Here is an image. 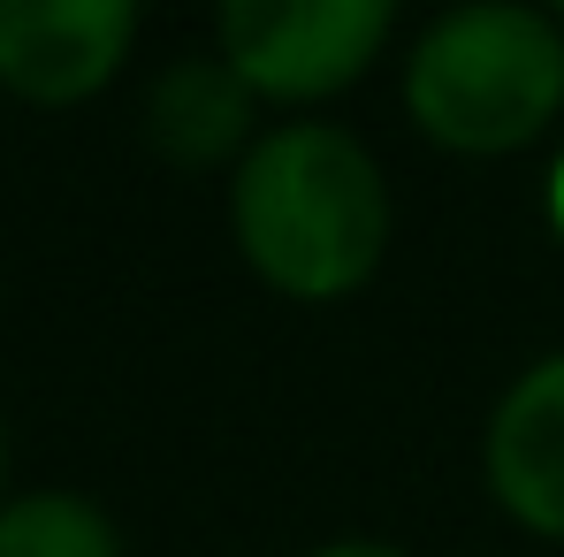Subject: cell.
<instances>
[{
	"label": "cell",
	"mask_w": 564,
	"mask_h": 557,
	"mask_svg": "<svg viewBox=\"0 0 564 557\" xmlns=\"http://www.w3.org/2000/svg\"><path fill=\"white\" fill-rule=\"evenodd\" d=\"M488 489L527 535L564 543V352L503 389L488 420Z\"/></svg>",
	"instance_id": "cell-5"
},
{
	"label": "cell",
	"mask_w": 564,
	"mask_h": 557,
	"mask_svg": "<svg viewBox=\"0 0 564 557\" xmlns=\"http://www.w3.org/2000/svg\"><path fill=\"white\" fill-rule=\"evenodd\" d=\"M550 8H557V15H564V0H550Z\"/></svg>",
	"instance_id": "cell-11"
},
{
	"label": "cell",
	"mask_w": 564,
	"mask_h": 557,
	"mask_svg": "<svg viewBox=\"0 0 564 557\" xmlns=\"http://www.w3.org/2000/svg\"><path fill=\"white\" fill-rule=\"evenodd\" d=\"M0 557H122V535L77 489H23L0 504Z\"/></svg>",
	"instance_id": "cell-7"
},
{
	"label": "cell",
	"mask_w": 564,
	"mask_h": 557,
	"mask_svg": "<svg viewBox=\"0 0 564 557\" xmlns=\"http://www.w3.org/2000/svg\"><path fill=\"white\" fill-rule=\"evenodd\" d=\"M252 85L221 62V54H191L169 62L145 93V146L169 161V169H214L245 146L252 130Z\"/></svg>",
	"instance_id": "cell-6"
},
{
	"label": "cell",
	"mask_w": 564,
	"mask_h": 557,
	"mask_svg": "<svg viewBox=\"0 0 564 557\" xmlns=\"http://www.w3.org/2000/svg\"><path fill=\"white\" fill-rule=\"evenodd\" d=\"M397 0H221V62L260 99H328L367 77Z\"/></svg>",
	"instance_id": "cell-3"
},
{
	"label": "cell",
	"mask_w": 564,
	"mask_h": 557,
	"mask_svg": "<svg viewBox=\"0 0 564 557\" xmlns=\"http://www.w3.org/2000/svg\"><path fill=\"white\" fill-rule=\"evenodd\" d=\"M404 107L451 153H519L564 107V31L527 0H458L420 31Z\"/></svg>",
	"instance_id": "cell-2"
},
{
	"label": "cell",
	"mask_w": 564,
	"mask_h": 557,
	"mask_svg": "<svg viewBox=\"0 0 564 557\" xmlns=\"http://www.w3.org/2000/svg\"><path fill=\"white\" fill-rule=\"evenodd\" d=\"M0 481H8V428H0ZM0 504H8V496H0Z\"/></svg>",
	"instance_id": "cell-10"
},
{
	"label": "cell",
	"mask_w": 564,
	"mask_h": 557,
	"mask_svg": "<svg viewBox=\"0 0 564 557\" xmlns=\"http://www.w3.org/2000/svg\"><path fill=\"white\" fill-rule=\"evenodd\" d=\"M138 0H0V85L31 107H77L115 85Z\"/></svg>",
	"instance_id": "cell-4"
},
{
	"label": "cell",
	"mask_w": 564,
	"mask_h": 557,
	"mask_svg": "<svg viewBox=\"0 0 564 557\" xmlns=\"http://www.w3.org/2000/svg\"><path fill=\"white\" fill-rule=\"evenodd\" d=\"M229 229L260 282H275L282 298L328 306L381 268L389 184L351 130L282 122L252 138V153L229 176Z\"/></svg>",
	"instance_id": "cell-1"
},
{
	"label": "cell",
	"mask_w": 564,
	"mask_h": 557,
	"mask_svg": "<svg viewBox=\"0 0 564 557\" xmlns=\"http://www.w3.org/2000/svg\"><path fill=\"white\" fill-rule=\"evenodd\" d=\"M313 557H412V550H397V543H367V535H344V543H328V550H313Z\"/></svg>",
	"instance_id": "cell-8"
},
{
	"label": "cell",
	"mask_w": 564,
	"mask_h": 557,
	"mask_svg": "<svg viewBox=\"0 0 564 557\" xmlns=\"http://www.w3.org/2000/svg\"><path fill=\"white\" fill-rule=\"evenodd\" d=\"M550 222H557V237H564V161H557V176H550Z\"/></svg>",
	"instance_id": "cell-9"
}]
</instances>
